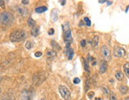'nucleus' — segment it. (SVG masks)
<instances>
[{
	"mask_svg": "<svg viewBox=\"0 0 129 100\" xmlns=\"http://www.w3.org/2000/svg\"><path fill=\"white\" fill-rule=\"evenodd\" d=\"M14 21V17L9 11H3L0 13V24L4 26H9Z\"/></svg>",
	"mask_w": 129,
	"mask_h": 100,
	"instance_id": "1",
	"label": "nucleus"
},
{
	"mask_svg": "<svg viewBox=\"0 0 129 100\" xmlns=\"http://www.w3.org/2000/svg\"><path fill=\"white\" fill-rule=\"evenodd\" d=\"M25 37V33L24 30H18L12 32L10 35V40L12 42H19L24 40Z\"/></svg>",
	"mask_w": 129,
	"mask_h": 100,
	"instance_id": "2",
	"label": "nucleus"
},
{
	"mask_svg": "<svg viewBox=\"0 0 129 100\" xmlns=\"http://www.w3.org/2000/svg\"><path fill=\"white\" fill-rule=\"evenodd\" d=\"M63 28V39L65 42L70 44V42L72 40V36H71V31L70 29V26L68 22H66L62 26Z\"/></svg>",
	"mask_w": 129,
	"mask_h": 100,
	"instance_id": "3",
	"label": "nucleus"
},
{
	"mask_svg": "<svg viewBox=\"0 0 129 100\" xmlns=\"http://www.w3.org/2000/svg\"><path fill=\"white\" fill-rule=\"evenodd\" d=\"M59 92L60 95L64 98V100H70L71 98V91L64 85H60L59 87Z\"/></svg>",
	"mask_w": 129,
	"mask_h": 100,
	"instance_id": "4",
	"label": "nucleus"
},
{
	"mask_svg": "<svg viewBox=\"0 0 129 100\" xmlns=\"http://www.w3.org/2000/svg\"><path fill=\"white\" fill-rule=\"evenodd\" d=\"M46 77L44 76V74L43 72H37L34 76H33V83L34 85H40L41 83H42L44 80H45Z\"/></svg>",
	"mask_w": 129,
	"mask_h": 100,
	"instance_id": "5",
	"label": "nucleus"
},
{
	"mask_svg": "<svg viewBox=\"0 0 129 100\" xmlns=\"http://www.w3.org/2000/svg\"><path fill=\"white\" fill-rule=\"evenodd\" d=\"M33 96H34V93L30 89H25L21 94V100H32Z\"/></svg>",
	"mask_w": 129,
	"mask_h": 100,
	"instance_id": "6",
	"label": "nucleus"
},
{
	"mask_svg": "<svg viewBox=\"0 0 129 100\" xmlns=\"http://www.w3.org/2000/svg\"><path fill=\"white\" fill-rule=\"evenodd\" d=\"M113 54L116 57H123L126 55V51H125V49L122 47H116L114 49Z\"/></svg>",
	"mask_w": 129,
	"mask_h": 100,
	"instance_id": "7",
	"label": "nucleus"
},
{
	"mask_svg": "<svg viewBox=\"0 0 129 100\" xmlns=\"http://www.w3.org/2000/svg\"><path fill=\"white\" fill-rule=\"evenodd\" d=\"M102 53L103 54V57L105 58L106 60H109L111 59V53H110L109 48L107 46H102Z\"/></svg>",
	"mask_w": 129,
	"mask_h": 100,
	"instance_id": "8",
	"label": "nucleus"
},
{
	"mask_svg": "<svg viewBox=\"0 0 129 100\" xmlns=\"http://www.w3.org/2000/svg\"><path fill=\"white\" fill-rule=\"evenodd\" d=\"M66 50H67V56L68 60H72L73 57L75 55V52L71 48H70V44H67V45L66 47Z\"/></svg>",
	"mask_w": 129,
	"mask_h": 100,
	"instance_id": "9",
	"label": "nucleus"
},
{
	"mask_svg": "<svg viewBox=\"0 0 129 100\" xmlns=\"http://www.w3.org/2000/svg\"><path fill=\"white\" fill-rule=\"evenodd\" d=\"M108 69V63L106 60H103L102 63H101V66H100V69L99 71L101 74H104L105 72L107 71Z\"/></svg>",
	"mask_w": 129,
	"mask_h": 100,
	"instance_id": "10",
	"label": "nucleus"
},
{
	"mask_svg": "<svg viewBox=\"0 0 129 100\" xmlns=\"http://www.w3.org/2000/svg\"><path fill=\"white\" fill-rule=\"evenodd\" d=\"M39 33H40V29H39V26H33L31 30V34L33 37H37L39 35Z\"/></svg>",
	"mask_w": 129,
	"mask_h": 100,
	"instance_id": "11",
	"label": "nucleus"
},
{
	"mask_svg": "<svg viewBox=\"0 0 129 100\" xmlns=\"http://www.w3.org/2000/svg\"><path fill=\"white\" fill-rule=\"evenodd\" d=\"M51 18L52 21H56L58 19V13L56 10H52L51 13Z\"/></svg>",
	"mask_w": 129,
	"mask_h": 100,
	"instance_id": "12",
	"label": "nucleus"
},
{
	"mask_svg": "<svg viewBox=\"0 0 129 100\" xmlns=\"http://www.w3.org/2000/svg\"><path fill=\"white\" fill-rule=\"evenodd\" d=\"M98 42H99V37L98 35H95L93 38V40H92V45L93 47H96L98 44Z\"/></svg>",
	"mask_w": 129,
	"mask_h": 100,
	"instance_id": "13",
	"label": "nucleus"
},
{
	"mask_svg": "<svg viewBox=\"0 0 129 100\" xmlns=\"http://www.w3.org/2000/svg\"><path fill=\"white\" fill-rule=\"evenodd\" d=\"M120 91L121 92L122 94H125L128 91V87L125 85H120Z\"/></svg>",
	"mask_w": 129,
	"mask_h": 100,
	"instance_id": "14",
	"label": "nucleus"
},
{
	"mask_svg": "<svg viewBox=\"0 0 129 100\" xmlns=\"http://www.w3.org/2000/svg\"><path fill=\"white\" fill-rule=\"evenodd\" d=\"M47 10H48V8L46 7H39L36 8L35 11H36L37 13H38V14H41V13L45 12Z\"/></svg>",
	"mask_w": 129,
	"mask_h": 100,
	"instance_id": "15",
	"label": "nucleus"
},
{
	"mask_svg": "<svg viewBox=\"0 0 129 100\" xmlns=\"http://www.w3.org/2000/svg\"><path fill=\"white\" fill-rule=\"evenodd\" d=\"M18 11L19 12V14H20L21 15H22L23 17L26 16V15H27V14H28V10H27V9H25V8L19 7V8H18Z\"/></svg>",
	"mask_w": 129,
	"mask_h": 100,
	"instance_id": "16",
	"label": "nucleus"
},
{
	"mask_svg": "<svg viewBox=\"0 0 129 100\" xmlns=\"http://www.w3.org/2000/svg\"><path fill=\"white\" fill-rule=\"evenodd\" d=\"M124 74L122 73L121 71H117L116 73V80H119V81H122L123 80H124Z\"/></svg>",
	"mask_w": 129,
	"mask_h": 100,
	"instance_id": "17",
	"label": "nucleus"
},
{
	"mask_svg": "<svg viewBox=\"0 0 129 100\" xmlns=\"http://www.w3.org/2000/svg\"><path fill=\"white\" fill-rule=\"evenodd\" d=\"M83 64H84V68H85V70L88 72V73H89V72H90V70H89L88 61L86 59H84V58H83Z\"/></svg>",
	"mask_w": 129,
	"mask_h": 100,
	"instance_id": "18",
	"label": "nucleus"
},
{
	"mask_svg": "<svg viewBox=\"0 0 129 100\" xmlns=\"http://www.w3.org/2000/svg\"><path fill=\"white\" fill-rule=\"evenodd\" d=\"M124 73L127 76V78H129V63H126L124 65Z\"/></svg>",
	"mask_w": 129,
	"mask_h": 100,
	"instance_id": "19",
	"label": "nucleus"
},
{
	"mask_svg": "<svg viewBox=\"0 0 129 100\" xmlns=\"http://www.w3.org/2000/svg\"><path fill=\"white\" fill-rule=\"evenodd\" d=\"M51 45L54 48V49L55 50H60V45L59 44L56 42V41H52L51 42Z\"/></svg>",
	"mask_w": 129,
	"mask_h": 100,
	"instance_id": "20",
	"label": "nucleus"
},
{
	"mask_svg": "<svg viewBox=\"0 0 129 100\" xmlns=\"http://www.w3.org/2000/svg\"><path fill=\"white\" fill-rule=\"evenodd\" d=\"M25 47L27 49H31V48H33V41H27L25 42Z\"/></svg>",
	"mask_w": 129,
	"mask_h": 100,
	"instance_id": "21",
	"label": "nucleus"
},
{
	"mask_svg": "<svg viewBox=\"0 0 129 100\" xmlns=\"http://www.w3.org/2000/svg\"><path fill=\"white\" fill-rule=\"evenodd\" d=\"M55 54H56V53H55V50H51V49H50V50H48V51H47V56H48V57H55Z\"/></svg>",
	"mask_w": 129,
	"mask_h": 100,
	"instance_id": "22",
	"label": "nucleus"
},
{
	"mask_svg": "<svg viewBox=\"0 0 129 100\" xmlns=\"http://www.w3.org/2000/svg\"><path fill=\"white\" fill-rule=\"evenodd\" d=\"M28 25H29V26H36V21L33 20L32 18H29V19H28Z\"/></svg>",
	"mask_w": 129,
	"mask_h": 100,
	"instance_id": "23",
	"label": "nucleus"
},
{
	"mask_svg": "<svg viewBox=\"0 0 129 100\" xmlns=\"http://www.w3.org/2000/svg\"><path fill=\"white\" fill-rule=\"evenodd\" d=\"M84 21H85V23H86V25L87 26H91V21H90V20H89L88 18H84Z\"/></svg>",
	"mask_w": 129,
	"mask_h": 100,
	"instance_id": "24",
	"label": "nucleus"
},
{
	"mask_svg": "<svg viewBox=\"0 0 129 100\" xmlns=\"http://www.w3.org/2000/svg\"><path fill=\"white\" fill-rule=\"evenodd\" d=\"M109 98H110V100H117L116 95V94H115L113 92H111V93H110Z\"/></svg>",
	"mask_w": 129,
	"mask_h": 100,
	"instance_id": "25",
	"label": "nucleus"
},
{
	"mask_svg": "<svg viewBox=\"0 0 129 100\" xmlns=\"http://www.w3.org/2000/svg\"><path fill=\"white\" fill-rule=\"evenodd\" d=\"M87 96L89 99H92L94 97V92L93 91H89L87 93Z\"/></svg>",
	"mask_w": 129,
	"mask_h": 100,
	"instance_id": "26",
	"label": "nucleus"
},
{
	"mask_svg": "<svg viewBox=\"0 0 129 100\" xmlns=\"http://www.w3.org/2000/svg\"><path fill=\"white\" fill-rule=\"evenodd\" d=\"M80 82H81L80 79H79V78H78V77L75 78V79L73 80V83H74L75 84H78V83H79Z\"/></svg>",
	"mask_w": 129,
	"mask_h": 100,
	"instance_id": "27",
	"label": "nucleus"
},
{
	"mask_svg": "<svg viewBox=\"0 0 129 100\" xmlns=\"http://www.w3.org/2000/svg\"><path fill=\"white\" fill-rule=\"evenodd\" d=\"M48 35H53L54 33H55V30H54L53 28H51V29L48 30Z\"/></svg>",
	"mask_w": 129,
	"mask_h": 100,
	"instance_id": "28",
	"label": "nucleus"
},
{
	"mask_svg": "<svg viewBox=\"0 0 129 100\" xmlns=\"http://www.w3.org/2000/svg\"><path fill=\"white\" fill-rule=\"evenodd\" d=\"M102 91H104V94H109V90L107 88H105V87H102Z\"/></svg>",
	"mask_w": 129,
	"mask_h": 100,
	"instance_id": "29",
	"label": "nucleus"
},
{
	"mask_svg": "<svg viewBox=\"0 0 129 100\" xmlns=\"http://www.w3.org/2000/svg\"><path fill=\"white\" fill-rule=\"evenodd\" d=\"M41 56H42V53L41 52H37L35 53V57H41Z\"/></svg>",
	"mask_w": 129,
	"mask_h": 100,
	"instance_id": "30",
	"label": "nucleus"
},
{
	"mask_svg": "<svg viewBox=\"0 0 129 100\" xmlns=\"http://www.w3.org/2000/svg\"><path fill=\"white\" fill-rule=\"evenodd\" d=\"M86 44V41L85 40H82L81 41V45H82V47H85Z\"/></svg>",
	"mask_w": 129,
	"mask_h": 100,
	"instance_id": "31",
	"label": "nucleus"
},
{
	"mask_svg": "<svg viewBox=\"0 0 129 100\" xmlns=\"http://www.w3.org/2000/svg\"><path fill=\"white\" fill-rule=\"evenodd\" d=\"M0 7L2 8H5V2L4 1H0Z\"/></svg>",
	"mask_w": 129,
	"mask_h": 100,
	"instance_id": "32",
	"label": "nucleus"
},
{
	"mask_svg": "<svg viewBox=\"0 0 129 100\" xmlns=\"http://www.w3.org/2000/svg\"><path fill=\"white\" fill-rule=\"evenodd\" d=\"M21 3H23V4H25V5H26V4H29V1H25V0H22Z\"/></svg>",
	"mask_w": 129,
	"mask_h": 100,
	"instance_id": "33",
	"label": "nucleus"
},
{
	"mask_svg": "<svg viewBox=\"0 0 129 100\" xmlns=\"http://www.w3.org/2000/svg\"><path fill=\"white\" fill-rule=\"evenodd\" d=\"M65 3H66V1H60V4L61 5H65Z\"/></svg>",
	"mask_w": 129,
	"mask_h": 100,
	"instance_id": "34",
	"label": "nucleus"
},
{
	"mask_svg": "<svg viewBox=\"0 0 129 100\" xmlns=\"http://www.w3.org/2000/svg\"><path fill=\"white\" fill-rule=\"evenodd\" d=\"M105 2H106L105 0H102V1H101V0H100V1H98L99 3H105Z\"/></svg>",
	"mask_w": 129,
	"mask_h": 100,
	"instance_id": "35",
	"label": "nucleus"
},
{
	"mask_svg": "<svg viewBox=\"0 0 129 100\" xmlns=\"http://www.w3.org/2000/svg\"><path fill=\"white\" fill-rule=\"evenodd\" d=\"M95 100H103L102 98H95Z\"/></svg>",
	"mask_w": 129,
	"mask_h": 100,
	"instance_id": "36",
	"label": "nucleus"
},
{
	"mask_svg": "<svg viewBox=\"0 0 129 100\" xmlns=\"http://www.w3.org/2000/svg\"><path fill=\"white\" fill-rule=\"evenodd\" d=\"M112 3H113V2H108V5H111Z\"/></svg>",
	"mask_w": 129,
	"mask_h": 100,
	"instance_id": "37",
	"label": "nucleus"
},
{
	"mask_svg": "<svg viewBox=\"0 0 129 100\" xmlns=\"http://www.w3.org/2000/svg\"><path fill=\"white\" fill-rule=\"evenodd\" d=\"M125 100H129V97H127V98H126V99H125Z\"/></svg>",
	"mask_w": 129,
	"mask_h": 100,
	"instance_id": "38",
	"label": "nucleus"
},
{
	"mask_svg": "<svg viewBox=\"0 0 129 100\" xmlns=\"http://www.w3.org/2000/svg\"><path fill=\"white\" fill-rule=\"evenodd\" d=\"M1 80H2V77L0 76V82H1Z\"/></svg>",
	"mask_w": 129,
	"mask_h": 100,
	"instance_id": "39",
	"label": "nucleus"
},
{
	"mask_svg": "<svg viewBox=\"0 0 129 100\" xmlns=\"http://www.w3.org/2000/svg\"><path fill=\"white\" fill-rule=\"evenodd\" d=\"M1 91H2V90H1V88H0V94H1Z\"/></svg>",
	"mask_w": 129,
	"mask_h": 100,
	"instance_id": "40",
	"label": "nucleus"
},
{
	"mask_svg": "<svg viewBox=\"0 0 129 100\" xmlns=\"http://www.w3.org/2000/svg\"><path fill=\"white\" fill-rule=\"evenodd\" d=\"M82 100H83V99H82Z\"/></svg>",
	"mask_w": 129,
	"mask_h": 100,
	"instance_id": "41",
	"label": "nucleus"
},
{
	"mask_svg": "<svg viewBox=\"0 0 129 100\" xmlns=\"http://www.w3.org/2000/svg\"><path fill=\"white\" fill-rule=\"evenodd\" d=\"M122 100H123V99H122Z\"/></svg>",
	"mask_w": 129,
	"mask_h": 100,
	"instance_id": "42",
	"label": "nucleus"
}]
</instances>
